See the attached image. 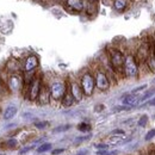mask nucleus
I'll return each mask as SVG.
<instances>
[{
  "label": "nucleus",
  "instance_id": "obj_20",
  "mask_svg": "<svg viewBox=\"0 0 155 155\" xmlns=\"http://www.w3.org/2000/svg\"><path fill=\"white\" fill-rule=\"evenodd\" d=\"M123 140V137L122 136H116V135H111V137H109L107 138V142L106 143H109L110 146H116V144H122V141Z\"/></svg>",
  "mask_w": 155,
  "mask_h": 155
},
{
  "label": "nucleus",
  "instance_id": "obj_35",
  "mask_svg": "<svg viewBox=\"0 0 155 155\" xmlns=\"http://www.w3.org/2000/svg\"><path fill=\"white\" fill-rule=\"evenodd\" d=\"M64 148H56V149H54V150H51V155H60L62 154V153H64Z\"/></svg>",
  "mask_w": 155,
  "mask_h": 155
},
{
  "label": "nucleus",
  "instance_id": "obj_26",
  "mask_svg": "<svg viewBox=\"0 0 155 155\" xmlns=\"http://www.w3.org/2000/svg\"><path fill=\"white\" fill-rule=\"evenodd\" d=\"M146 64L148 66V69H149L150 72H155V54L152 53L150 58H148V61H147Z\"/></svg>",
  "mask_w": 155,
  "mask_h": 155
},
{
  "label": "nucleus",
  "instance_id": "obj_37",
  "mask_svg": "<svg viewBox=\"0 0 155 155\" xmlns=\"http://www.w3.org/2000/svg\"><path fill=\"white\" fill-rule=\"evenodd\" d=\"M147 152H148V155H155V147L147 148Z\"/></svg>",
  "mask_w": 155,
  "mask_h": 155
},
{
  "label": "nucleus",
  "instance_id": "obj_33",
  "mask_svg": "<svg viewBox=\"0 0 155 155\" xmlns=\"http://www.w3.org/2000/svg\"><path fill=\"white\" fill-rule=\"evenodd\" d=\"M94 147H96L97 149H109V148H110V144H109V143H103V142H100V143L94 144Z\"/></svg>",
  "mask_w": 155,
  "mask_h": 155
},
{
  "label": "nucleus",
  "instance_id": "obj_31",
  "mask_svg": "<svg viewBox=\"0 0 155 155\" xmlns=\"http://www.w3.org/2000/svg\"><path fill=\"white\" fill-rule=\"evenodd\" d=\"M147 122H148V116H147V115H143V116L140 117L137 124H138V127H144V125L147 124Z\"/></svg>",
  "mask_w": 155,
  "mask_h": 155
},
{
  "label": "nucleus",
  "instance_id": "obj_40",
  "mask_svg": "<svg viewBox=\"0 0 155 155\" xmlns=\"http://www.w3.org/2000/svg\"><path fill=\"white\" fill-rule=\"evenodd\" d=\"M74 155H87V150H80V152H78L77 154Z\"/></svg>",
  "mask_w": 155,
  "mask_h": 155
},
{
  "label": "nucleus",
  "instance_id": "obj_41",
  "mask_svg": "<svg viewBox=\"0 0 155 155\" xmlns=\"http://www.w3.org/2000/svg\"><path fill=\"white\" fill-rule=\"evenodd\" d=\"M87 1H88V2H92V4H96L98 0H87Z\"/></svg>",
  "mask_w": 155,
  "mask_h": 155
},
{
  "label": "nucleus",
  "instance_id": "obj_21",
  "mask_svg": "<svg viewBox=\"0 0 155 155\" xmlns=\"http://www.w3.org/2000/svg\"><path fill=\"white\" fill-rule=\"evenodd\" d=\"M154 94H155V90H149V91L144 92L141 97H138V104H141V103H143V101H146V100L150 99Z\"/></svg>",
  "mask_w": 155,
  "mask_h": 155
},
{
  "label": "nucleus",
  "instance_id": "obj_43",
  "mask_svg": "<svg viewBox=\"0 0 155 155\" xmlns=\"http://www.w3.org/2000/svg\"><path fill=\"white\" fill-rule=\"evenodd\" d=\"M0 155H5V153H0Z\"/></svg>",
  "mask_w": 155,
  "mask_h": 155
},
{
  "label": "nucleus",
  "instance_id": "obj_16",
  "mask_svg": "<svg viewBox=\"0 0 155 155\" xmlns=\"http://www.w3.org/2000/svg\"><path fill=\"white\" fill-rule=\"evenodd\" d=\"M75 103H77V100L74 99V97L72 96V93H71L69 91H67L66 96L61 100V104H62V106H64V107H71V106H73Z\"/></svg>",
  "mask_w": 155,
  "mask_h": 155
},
{
  "label": "nucleus",
  "instance_id": "obj_2",
  "mask_svg": "<svg viewBox=\"0 0 155 155\" xmlns=\"http://www.w3.org/2000/svg\"><path fill=\"white\" fill-rule=\"evenodd\" d=\"M79 82L81 85L82 92L85 97H91L94 93L96 90V80H94V74L92 69H85L81 72L79 77Z\"/></svg>",
  "mask_w": 155,
  "mask_h": 155
},
{
  "label": "nucleus",
  "instance_id": "obj_32",
  "mask_svg": "<svg viewBox=\"0 0 155 155\" xmlns=\"http://www.w3.org/2000/svg\"><path fill=\"white\" fill-rule=\"evenodd\" d=\"M155 137V129H152V130H149L146 136H144V141H150V140H153Z\"/></svg>",
  "mask_w": 155,
  "mask_h": 155
},
{
  "label": "nucleus",
  "instance_id": "obj_10",
  "mask_svg": "<svg viewBox=\"0 0 155 155\" xmlns=\"http://www.w3.org/2000/svg\"><path fill=\"white\" fill-rule=\"evenodd\" d=\"M67 82H68V91L72 93V96L77 100V103L78 101H81L84 99V97H85V94L82 92V88H81V85H80L79 80H77V79H69Z\"/></svg>",
  "mask_w": 155,
  "mask_h": 155
},
{
  "label": "nucleus",
  "instance_id": "obj_15",
  "mask_svg": "<svg viewBox=\"0 0 155 155\" xmlns=\"http://www.w3.org/2000/svg\"><path fill=\"white\" fill-rule=\"evenodd\" d=\"M122 104L123 105H127V106L134 107L135 105L138 104V98L136 97V96H134V94H131V93H128V94H125V96L122 97Z\"/></svg>",
  "mask_w": 155,
  "mask_h": 155
},
{
  "label": "nucleus",
  "instance_id": "obj_23",
  "mask_svg": "<svg viewBox=\"0 0 155 155\" xmlns=\"http://www.w3.org/2000/svg\"><path fill=\"white\" fill-rule=\"evenodd\" d=\"M36 147H37V143H35V142L32 144H30V146H25V147H23L19 152H18V155H25L26 153L31 152L32 149H35Z\"/></svg>",
  "mask_w": 155,
  "mask_h": 155
},
{
  "label": "nucleus",
  "instance_id": "obj_22",
  "mask_svg": "<svg viewBox=\"0 0 155 155\" xmlns=\"http://www.w3.org/2000/svg\"><path fill=\"white\" fill-rule=\"evenodd\" d=\"M91 129H92L91 124L86 123V122H82V123H80L78 125V130L81 131V133H88V131H91Z\"/></svg>",
  "mask_w": 155,
  "mask_h": 155
},
{
  "label": "nucleus",
  "instance_id": "obj_6",
  "mask_svg": "<svg viewBox=\"0 0 155 155\" xmlns=\"http://www.w3.org/2000/svg\"><path fill=\"white\" fill-rule=\"evenodd\" d=\"M140 69H138V63L136 61L134 54L127 53L125 54V61H124V67H123V77L128 79H134L138 77Z\"/></svg>",
  "mask_w": 155,
  "mask_h": 155
},
{
  "label": "nucleus",
  "instance_id": "obj_13",
  "mask_svg": "<svg viewBox=\"0 0 155 155\" xmlns=\"http://www.w3.org/2000/svg\"><path fill=\"white\" fill-rule=\"evenodd\" d=\"M64 5L71 12H77V13L82 12L86 8V4L84 0H66Z\"/></svg>",
  "mask_w": 155,
  "mask_h": 155
},
{
  "label": "nucleus",
  "instance_id": "obj_18",
  "mask_svg": "<svg viewBox=\"0 0 155 155\" xmlns=\"http://www.w3.org/2000/svg\"><path fill=\"white\" fill-rule=\"evenodd\" d=\"M10 94V91L7 88V85H6V81H4L2 79H0V99L1 98H5L6 96Z\"/></svg>",
  "mask_w": 155,
  "mask_h": 155
},
{
  "label": "nucleus",
  "instance_id": "obj_1",
  "mask_svg": "<svg viewBox=\"0 0 155 155\" xmlns=\"http://www.w3.org/2000/svg\"><path fill=\"white\" fill-rule=\"evenodd\" d=\"M107 58L110 60V63L117 74V77H123V67H124V61H125V54L122 49L116 47H110L107 48Z\"/></svg>",
  "mask_w": 155,
  "mask_h": 155
},
{
  "label": "nucleus",
  "instance_id": "obj_7",
  "mask_svg": "<svg viewBox=\"0 0 155 155\" xmlns=\"http://www.w3.org/2000/svg\"><path fill=\"white\" fill-rule=\"evenodd\" d=\"M152 45L153 44L150 42H148V41H142L138 44L135 54H134V56H135L138 64L147 63L148 58H150V55H152Z\"/></svg>",
  "mask_w": 155,
  "mask_h": 155
},
{
  "label": "nucleus",
  "instance_id": "obj_36",
  "mask_svg": "<svg viewBox=\"0 0 155 155\" xmlns=\"http://www.w3.org/2000/svg\"><path fill=\"white\" fill-rule=\"evenodd\" d=\"M107 152H109V149H98L96 154L97 155H105Z\"/></svg>",
  "mask_w": 155,
  "mask_h": 155
},
{
  "label": "nucleus",
  "instance_id": "obj_34",
  "mask_svg": "<svg viewBox=\"0 0 155 155\" xmlns=\"http://www.w3.org/2000/svg\"><path fill=\"white\" fill-rule=\"evenodd\" d=\"M124 134H125V131L122 130V129H115V130L111 133V135H116V136H123Z\"/></svg>",
  "mask_w": 155,
  "mask_h": 155
},
{
  "label": "nucleus",
  "instance_id": "obj_11",
  "mask_svg": "<svg viewBox=\"0 0 155 155\" xmlns=\"http://www.w3.org/2000/svg\"><path fill=\"white\" fill-rule=\"evenodd\" d=\"M5 71L7 75L10 74H18L23 72V62L17 58H10L5 64Z\"/></svg>",
  "mask_w": 155,
  "mask_h": 155
},
{
  "label": "nucleus",
  "instance_id": "obj_9",
  "mask_svg": "<svg viewBox=\"0 0 155 155\" xmlns=\"http://www.w3.org/2000/svg\"><path fill=\"white\" fill-rule=\"evenodd\" d=\"M39 60L35 54H30L23 61V73L24 74H34V72L38 68Z\"/></svg>",
  "mask_w": 155,
  "mask_h": 155
},
{
  "label": "nucleus",
  "instance_id": "obj_28",
  "mask_svg": "<svg viewBox=\"0 0 155 155\" xmlns=\"http://www.w3.org/2000/svg\"><path fill=\"white\" fill-rule=\"evenodd\" d=\"M92 137V135L90 134V135H85V136H80V137H77L75 138V141H74V143L75 144H79V143H82V142H85V141H87V140H90Z\"/></svg>",
  "mask_w": 155,
  "mask_h": 155
},
{
  "label": "nucleus",
  "instance_id": "obj_3",
  "mask_svg": "<svg viewBox=\"0 0 155 155\" xmlns=\"http://www.w3.org/2000/svg\"><path fill=\"white\" fill-rule=\"evenodd\" d=\"M49 90H50L51 100L61 103V100L63 99L68 91V82L62 79H55L49 84Z\"/></svg>",
  "mask_w": 155,
  "mask_h": 155
},
{
  "label": "nucleus",
  "instance_id": "obj_45",
  "mask_svg": "<svg viewBox=\"0 0 155 155\" xmlns=\"http://www.w3.org/2000/svg\"><path fill=\"white\" fill-rule=\"evenodd\" d=\"M36 1H39V0H36Z\"/></svg>",
  "mask_w": 155,
  "mask_h": 155
},
{
  "label": "nucleus",
  "instance_id": "obj_8",
  "mask_svg": "<svg viewBox=\"0 0 155 155\" xmlns=\"http://www.w3.org/2000/svg\"><path fill=\"white\" fill-rule=\"evenodd\" d=\"M6 85L10 93H19L24 90V77L21 73L10 74L6 79Z\"/></svg>",
  "mask_w": 155,
  "mask_h": 155
},
{
  "label": "nucleus",
  "instance_id": "obj_38",
  "mask_svg": "<svg viewBox=\"0 0 155 155\" xmlns=\"http://www.w3.org/2000/svg\"><path fill=\"white\" fill-rule=\"evenodd\" d=\"M105 155H118V150H109Z\"/></svg>",
  "mask_w": 155,
  "mask_h": 155
},
{
  "label": "nucleus",
  "instance_id": "obj_29",
  "mask_svg": "<svg viewBox=\"0 0 155 155\" xmlns=\"http://www.w3.org/2000/svg\"><path fill=\"white\" fill-rule=\"evenodd\" d=\"M133 107L131 106H127V105H120V106H116L114 109L115 112H122V111H128V110H131Z\"/></svg>",
  "mask_w": 155,
  "mask_h": 155
},
{
  "label": "nucleus",
  "instance_id": "obj_17",
  "mask_svg": "<svg viewBox=\"0 0 155 155\" xmlns=\"http://www.w3.org/2000/svg\"><path fill=\"white\" fill-rule=\"evenodd\" d=\"M114 7L117 12H123L128 7V0H114Z\"/></svg>",
  "mask_w": 155,
  "mask_h": 155
},
{
  "label": "nucleus",
  "instance_id": "obj_39",
  "mask_svg": "<svg viewBox=\"0 0 155 155\" xmlns=\"http://www.w3.org/2000/svg\"><path fill=\"white\" fill-rule=\"evenodd\" d=\"M148 105H149V106H155V97L152 98V99L148 101Z\"/></svg>",
  "mask_w": 155,
  "mask_h": 155
},
{
  "label": "nucleus",
  "instance_id": "obj_14",
  "mask_svg": "<svg viewBox=\"0 0 155 155\" xmlns=\"http://www.w3.org/2000/svg\"><path fill=\"white\" fill-rule=\"evenodd\" d=\"M17 112H18V109H17L16 105H8L4 110V112H2V119L6 120V122L7 120H11V119H13L16 117Z\"/></svg>",
  "mask_w": 155,
  "mask_h": 155
},
{
  "label": "nucleus",
  "instance_id": "obj_42",
  "mask_svg": "<svg viewBox=\"0 0 155 155\" xmlns=\"http://www.w3.org/2000/svg\"><path fill=\"white\" fill-rule=\"evenodd\" d=\"M55 1H58V2H62V1H66V0H55Z\"/></svg>",
  "mask_w": 155,
  "mask_h": 155
},
{
  "label": "nucleus",
  "instance_id": "obj_25",
  "mask_svg": "<svg viewBox=\"0 0 155 155\" xmlns=\"http://www.w3.org/2000/svg\"><path fill=\"white\" fill-rule=\"evenodd\" d=\"M5 144H6V147H7V148H10V149H13V148H16V147L18 146V140H17L16 137H11V138L6 140Z\"/></svg>",
  "mask_w": 155,
  "mask_h": 155
},
{
  "label": "nucleus",
  "instance_id": "obj_24",
  "mask_svg": "<svg viewBox=\"0 0 155 155\" xmlns=\"http://www.w3.org/2000/svg\"><path fill=\"white\" fill-rule=\"evenodd\" d=\"M71 128H72V125H71V124H63V125H58V127H56V128H54V129H53V133H54V134L64 133V131L69 130Z\"/></svg>",
  "mask_w": 155,
  "mask_h": 155
},
{
  "label": "nucleus",
  "instance_id": "obj_27",
  "mask_svg": "<svg viewBox=\"0 0 155 155\" xmlns=\"http://www.w3.org/2000/svg\"><path fill=\"white\" fill-rule=\"evenodd\" d=\"M48 125H49V122H47V120H38V122H35V123H34V127H35L36 129H38V130L45 129Z\"/></svg>",
  "mask_w": 155,
  "mask_h": 155
},
{
  "label": "nucleus",
  "instance_id": "obj_12",
  "mask_svg": "<svg viewBox=\"0 0 155 155\" xmlns=\"http://www.w3.org/2000/svg\"><path fill=\"white\" fill-rule=\"evenodd\" d=\"M50 101H51V96H50L49 85L43 81V85H42V88H41V92H39L38 99H37V103H38L39 105H47Z\"/></svg>",
  "mask_w": 155,
  "mask_h": 155
},
{
  "label": "nucleus",
  "instance_id": "obj_5",
  "mask_svg": "<svg viewBox=\"0 0 155 155\" xmlns=\"http://www.w3.org/2000/svg\"><path fill=\"white\" fill-rule=\"evenodd\" d=\"M92 71H93L94 80H96V88H98L100 92L109 91L110 87H111V80L107 77L106 72L99 64H97Z\"/></svg>",
  "mask_w": 155,
  "mask_h": 155
},
{
  "label": "nucleus",
  "instance_id": "obj_4",
  "mask_svg": "<svg viewBox=\"0 0 155 155\" xmlns=\"http://www.w3.org/2000/svg\"><path fill=\"white\" fill-rule=\"evenodd\" d=\"M43 85V79L41 74H35L32 80L30 81V84L26 86V92H25V97L29 101H37Z\"/></svg>",
  "mask_w": 155,
  "mask_h": 155
},
{
  "label": "nucleus",
  "instance_id": "obj_19",
  "mask_svg": "<svg viewBox=\"0 0 155 155\" xmlns=\"http://www.w3.org/2000/svg\"><path fill=\"white\" fill-rule=\"evenodd\" d=\"M53 148V144L51 143H49V142H43L42 144H39L38 147H37V153L39 154H42V153H47V152H49L50 149Z\"/></svg>",
  "mask_w": 155,
  "mask_h": 155
},
{
  "label": "nucleus",
  "instance_id": "obj_30",
  "mask_svg": "<svg viewBox=\"0 0 155 155\" xmlns=\"http://www.w3.org/2000/svg\"><path fill=\"white\" fill-rule=\"evenodd\" d=\"M147 88V85H141V86H138V87H136V88H134L130 93L131 94H134V96H136V94H138V93H141L143 90H146Z\"/></svg>",
  "mask_w": 155,
  "mask_h": 155
},
{
  "label": "nucleus",
  "instance_id": "obj_44",
  "mask_svg": "<svg viewBox=\"0 0 155 155\" xmlns=\"http://www.w3.org/2000/svg\"><path fill=\"white\" fill-rule=\"evenodd\" d=\"M0 114H1V106H0Z\"/></svg>",
  "mask_w": 155,
  "mask_h": 155
}]
</instances>
